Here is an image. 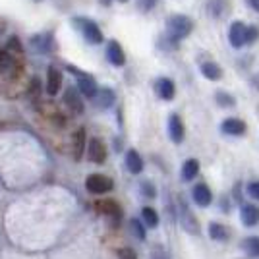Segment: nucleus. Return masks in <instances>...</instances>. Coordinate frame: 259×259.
Segmentation results:
<instances>
[{
  "mask_svg": "<svg viewBox=\"0 0 259 259\" xmlns=\"http://www.w3.org/2000/svg\"><path fill=\"white\" fill-rule=\"evenodd\" d=\"M126 166H128V170L132 174H140L141 170H143V159H141L140 153L130 149V151L126 153Z\"/></svg>",
  "mask_w": 259,
  "mask_h": 259,
  "instance_id": "dca6fc26",
  "label": "nucleus"
},
{
  "mask_svg": "<svg viewBox=\"0 0 259 259\" xmlns=\"http://www.w3.org/2000/svg\"><path fill=\"white\" fill-rule=\"evenodd\" d=\"M209 236L213 240H219V242H227L228 240V230L225 225L221 223H211L209 225Z\"/></svg>",
  "mask_w": 259,
  "mask_h": 259,
  "instance_id": "4be33fe9",
  "label": "nucleus"
},
{
  "mask_svg": "<svg viewBox=\"0 0 259 259\" xmlns=\"http://www.w3.org/2000/svg\"><path fill=\"white\" fill-rule=\"evenodd\" d=\"M35 2H43V0H35Z\"/></svg>",
  "mask_w": 259,
  "mask_h": 259,
  "instance_id": "4c0bfd02",
  "label": "nucleus"
},
{
  "mask_svg": "<svg viewBox=\"0 0 259 259\" xmlns=\"http://www.w3.org/2000/svg\"><path fill=\"white\" fill-rule=\"evenodd\" d=\"M107 58H108V62L112 66H116V68H122V66L126 64V54H124L118 41H110V43H108Z\"/></svg>",
  "mask_w": 259,
  "mask_h": 259,
  "instance_id": "6e6552de",
  "label": "nucleus"
},
{
  "mask_svg": "<svg viewBox=\"0 0 259 259\" xmlns=\"http://www.w3.org/2000/svg\"><path fill=\"white\" fill-rule=\"evenodd\" d=\"M99 209L105 213V215H110V217H120V207L116 201H110V199H105V201H101L99 203Z\"/></svg>",
  "mask_w": 259,
  "mask_h": 259,
  "instance_id": "b1692460",
  "label": "nucleus"
},
{
  "mask_svg": "<svg viewBox=\"0 0 259 259\" xmlns=\"http://www.w3.org/2000/svg\"><path fill=\"white\" fill-rule=\"evenodd\" d=\"M64 103H66V107L70 108L74 114H81V112L85 110V107H83V101L79 99V93H77V89H74V87L66 89Z\"/></svg>",
  "mask_w": 259,
  "mask_h": 259,
  "instance_id": "9d476101",
  "label": "nucleus"
},
{
  "mask_svg": "<svg viewBox=\"0 0 259 259\" xmlns=\"http://www.w3.org/2000/svg\"><path fill=\"white\" fill-rule=\"evenodd\" d=\"M155 2H157V0H138V6H140V10L149 12L153 6H155Z\"/></svg>",
  "mask_w": 259,
  "mask_h": 259,
  "instance_id": "c85d7f7f",
  "label": "nucleus"
},
{
  "mask_svg": "<svg viewBox=\"0 0 259 259\" xmlns=\"http://www.w3.org/2000/svg\"><path fill=\"white\" fill-rule=\"evenodd\" d=\"M95 105L99 108H108L114 105V91H110V89H101L97 91V95H95Z\"/></svg>",
  "mask_w": 259,
  "mask_h": 259,
  "instance_id": "a211bd4d",
  "label": "nucleus"
},
{
  "mask_svg": "<svg viewBox=\"0 0 259 259\" xmlns=\"http://www.w3.org/2000/svg\"><path fill=\"white\" fill-rule=\"evenodd\" d=\"M72 147H74V157L79 161L81 155H83V149H85V130L83 128H79L76 134H74V138H72Z\"/></svg>",
  "mask_w": 259,
  "mask_h": 259,
  "instance_id": "f3484780",
  "label": "nucleus"
},
{
  "mask_svg": "<svg viewBox=\"0 0 259 259\" xmlns=\"http://www.w3.org/2000/svg\"><path fill=\"white\" fill-rule=\"evenodd\" d=\"M37 91H39V79H37V77H35V79H33L31 81V87H29V93H35V95H37Z\"/></svg>",
  "mask_w": 259,
  "mask_h": 259,
  "instance_id": "473e14b6",
  "label": "nucleus"
},
{
  "mask_svg": "<svg viewBox=\"0 0 259 259\" xmlns=\"http://www.w3.org/2000/svg\"><path fill=\"white\" fill-rule=\"evenodd\" d=\"M118 2H128V0H118Z\"/></svg>",
  "mask_w": 259,
  "mask_h": 259,
  "instance_id": "e433bc0d",
  "label": "nucleus"
},
{
  "mask_svg": "<svg viewBox=\"0 0 259 259\" xmlns=\"http://www.w3.org/2000/svg\"><path fill=\"white\" fill-rule=\"evenodd\" d=\"M85 188L87 192H91V194L95 195L107 194V192L112 190V180L107 178L105 174H91V176H87Z\"/></svg>",
  "mask_w": 259,
  "mask_h": 259,
  "instance_id": "f03ea898",
  "label": "nucleus"
},
{
  "mask_svg": "<svg viewBox=\"0 0 259 259\" xmlns=\"http://www.w3.org/2000/svg\"><path fill=\"white\" fill-rule=\"evenodd\" d=\"M248 4L253 8L255 12H259V0H248Z\"/></svg>",
  "mask_w": 259,
  "mask_h": 259,
  "instance_id": "f704fd0d",
  "label": "nucleus"
},
{
  "mask_svg": "<svg viewBox=\"0 0 259 259\" xmlns=\"http://www.w3.org/2000/svg\"><path fill=\"white\" fill-rule=\"evenodd\" d=\"M130 225H132V230H134V234L140 238V240H145V228L141 227V223L138 219H132L130 221Z\"/></svg>",
  "mask_w": 259,
  "mask_h": 259,
  "instance_id": "a878e982",
  "label": "nucleus"
},
{
  "mask_svg": "<svg viewBox=\"0 0 259 259\" xmlns=\"http://www.w3.org/2000/svg\"><path fill=\"white\" fill-rule=\"evenodd\" d=\"M166 29L170 33V37L174 39H184V37H188L192 29H194V22L188 18V16H182V14H174L168 18V22H166Z\"/></svg>",
  "mask_w": 259,
  "mask_h": 259,
  "instance_id": "f257e3e1",
  "label": "nucleus"
},
{
  "mask_svg": "<svg viewBox=\"0 0 259 259\" xmlns=\"http://www.w3.org/2000/svg\"><path fill=\"white\" fill-rule=\"evenodd\" d=\"M99 2H101L103 6H110V2H112V0H99Z\"/></svg>",
  "mask_w": 259,
  "mask_h": 259,
  "instance_id": "c9c22d12",
  "label": "nucleus"
},
{
  "mask_svg": "<svg viewBox=\"0 0 259 259\" xmlns=\"http://www.w3.org/2000/svg\"><path fill=\"white\" fill-rule=\"evenodd\" d=\"M257 35H259V31H257V27H246V43H253L255 39H257Z\"/></svg>",
  "mask_w": 259,
  "mask_h": 259,
  "instance_id": "cd10ccee",
  "label": "nucleus"
},
{
  "mask_svg": "<svg viewBox=\"0 0 259 259\" xmlns=\"http://www.w3.org/2000/svg\"><path fill=\"white\" fill-rule=\"evenodd\" d=\"M248 192H249V195H251V197H255V199L259 201V182H251V184H249Z\"/></svg>",
  "mask_w": 259,
  "mask_h": 259,
  "instance_id": "c756f323",
  "label": "nucleus"
},
{
  "mask_svg": "<svg viewBox=\"0 0 259 259\" xmlns=\"http://www.w3.org/2000/svg\"><path fill=\"white\" fill-rule=\"evenodd\" d=\"M197 174H199V162H197V159H188L182 166V180L184 182L194 180Z\"/></svg>",
  "mask_w": 259,
  "mask_h": 259,
  "instance_id": "6ab92c4d",
  "label": "nucleus"
},
{
  "mask_svg": "<svg viewBox=\"0 0 259 259\" xmlns=\"http://www.w3.org/2000/svg\"><path fill=\"white\" fill-rule=\"evenodd\" d=\"M217 103H219L221 107H232V105H234V99L230 97L228 93L219 91V93H217Z\"/></svg>",
  "mask_w": 259,
  "mask_h": 259,
  "instance_id": "bb28decb",
  "label": "nucleus"
},
{
  "mask_svg": "<svg viewBox=\"0 0 259 259\" xmlns=\"http://www.w3.org/2000/svg\"><path fill=\"white\" fill-rule=\"evenodd\" d=\"M153 259H170V257H168V253H166V251H162V249H155V251H153Z\"/></svg>",
  "mask_w": 259,
  "mask_h": 259,
  "instance_id": "2f4dec72",
  "label": "nucleus"
},
{
  "mask_svg": "<svg viewBox=\"0 0 259 259\" xmlns=\"http://www.w3.org/2000/svg\"><path fill=\"white\" fill-rule=\"evenodd\" d=\"M180 207H182V209H180V221H182L184 230H186L188 234L197 236V234H199V223H197L195 215L192 213V209L186 205V203H182Z\"/></svg>",
  "mask_w": 259,
  "mask_h": 259,
  "instance_id": "39448f33",
  "label": "nucleus"
},
{
  "mask_svg": "<svg viewBox=\"0 0 259 259\" xmlns=\"http://www.w3.org/2000/svg\"><path fill=\"white\" fill-rule=\"evenodd\" d=\"M6 49H8V53L10 54H22L23 53V47L18 37H10V39H8V45H6Z\"/></svg>",
  "mask_w": 259,
  "mask_h": 259,
  "instance_id": "393cba45",
  "label": "nucleus"
},
{
  "mask_svg": "<svg viewBox=\"0 0 259 259\" xmlns=\"http://www.w3.org/2000/svg\"><path fill=\"white\" fill-rule=\"evenodd\" d=\"M168 136L174 143H182L184 141L186 130H184V122L180 120L178 114H170V118H168Z\"/></svg>",
  "mask_w": 259,
  "mask_h": 259,
  "instance_id": "1a4fd4ad",
  "label": "nucleus"
},
{
  "mask_svg": "<svg viewBox=\"0 0 259 259\" xmlns=\"http://www.w3.org/2000/svg\"><path fill=\"white\" fill-rule=\"evenodd\" d=\"M74 22L79 23L81 31H83V37H85L87 43L91 45H101L103 43V31L99 29V25L95 22H89V20H74Z\"/></svg>",
  "mask_w": 259,
  "mask_h": 259,
  "instance_id": "7ed1b4c3",
  "label": "nucleus"
},
{
  "mask_svg": "<svg viewBox=\"0 0 259 259\" xmlns=\"http://www.w3.org/2000/svg\"><path fill=\"white\" fill-rule=\"evenodd\" d=\"M221 130H223L227 136H244V134H246V124L238 118H227V120H223Z\"/></svg>",
  "mask_w": 259,
  "mask_h": 259,
  "instance_id": "4468645a",
  "label": "nucleus"
},
{
  "mask_svg": "<svg viewBox=\"0 0 259 259\" xmlns=\"http://www.w3.org/2000/svg\"><path fill=\"white\" fill-rule=\"evenodd\" d=\"M120 259H136V255H134V251H132V249H124V251H122V255H120Z\"/></svg>",
  "mask_w": 259,
  "mask_h": 259,
  "instance_id": "72a5a7b5",
  "label": "nucleus"
},
{
  "mask_svg": "<svg viewBox=\"0 0 259 259\" xmlns=\"http://www.w3.org/2000/svg\"><path fill=\"white\" fill-rule=\"evenodd\" d=\"M60 87H62V74H60V70L54 68V66H49V70H47L45 91H47L51 97H54V95L60 91Z\"/></svg>",
  "mask_w": 259,
  "mask_h": 259,
  "instance_id": "423d86ee",
  "label": "nucleus"
},
{
  "mask_svg": "<svg viewBox=\"0 0 259 259\" xmlns=\"http://www.w3.org/2000/svg\"><path fill=\"white\" fill-rule=\"evenodd\" d=\"M141 186H143V190H145V195H147V197H155V188H153L151 184L143 182Z\"/></svg>",
  "mask_w": 259,
  "mask_h": 259,
  "instance_id": "7c9ffc66",
  "label": "nucleus"
},
{
  "mask_svg": "<svg viewBox=\"0 0 259 259\" xmlns=\"http://www.w3.org/2000/svg\"><path fill=\"white\" fill-rule=\"evenodd\" d=\"M201 74H203L207 79L217 81V79H221V76H223V70H221V66L215 64V62H203V64H201Z\"/></svg>",
  "mask_w": 259,
  "mask_h": 259,
  "instance_id": "aec40b11",
  "label": "nucleus"
},
{
  "mask_svg": "<svg viewBox=\"0 0 259 259\" xmlns=\"http://www.w3.org/2000/svg\"><path fill=\"white\" fill-rule=\"evenodd\" d=\"M240 219L246 227H255L259 223V207L255 205H242L240 209Z\"/></svg>",
  "mask_w": 259,
  "mask_h": 259,
  "instance_id": "2eb2a0df",
  "label": "nucleus"
},
{
  "mask_svg": "<svg viewBox=\"0 0 259 259\" xmlns=\"http://www.w3.org/2000/svg\"><path fill=\"white\" fill-rule=\"evenodd\" d=\"M141 217H143V223H145L147 227L155 228L159 225V215H157V211L151 209V207H143V209H141Z\"/></svg>",
  "mask_w": 259,
  "mask_h": 259,
  "instance_id": "5701e85b",
  "label": "nucleus"
},
{
  "mask_svg": "<svg viewBox=\"0 0 259 259\" xmlns=\"http://www.w3.org/2000/svg\"><path fill=\"white\" fill-rule=\"evenodd\" d=\"M155 91H157V95H159L162 101H170V99L174 97V93H176V87H174L172 79L161 77V79H157V83H155Z\"/></svg>",
  "mask_w": 259,
  "mask_h": 259,
  "instance_id": "9b49d317",
  "label": "nucleus"
},
{
  "mask_svg": "<svg viewBox=\"0 0 259 259\" xmlns=\"http://www.w3.org/2000/svg\"><path fill=\"white\" fill-rule=\"evenodd\" d=\"M87 157H89V161L97 162V164H103L107 161V147L99 138H93L87 143Z\"/></svg>",
  "mask_w": 259,
  "mask_h": 259,
  "instance_id": "20e7f679",
  "label": "nucleus"
},
{
  "mask_svg": "<svg viewBox=\"0 0 259 259\" xmlns=\"http://www.w3.org/2000/svg\"><path fill=\"white\" fill-rule=\"evenodd\" d=\"M228 41L234 49H240L246 45V25L242 22H234L230 25V31H228Z\"/></svg>",
  "mask_w": 259,
  "mask_h": 259,
  "instance_id": "0eeeda50",
  "label": "nucleus"
},
{
  "mask_svg": "<svg viewBox=\"0 0 259 259\" xmlns=\"http://www.w3.org/2000/svg\"><path fill=\"white\" fill-rule=\"evenodd\" d=\"M77 85H79V93L87 99H93L97 95V83L91 76H85V74H79L77 77Z\"/></svg>",
  "mask_w": 259,
  "mask_h": 259,
  "instance_id": "f8f14e48",
  "label": "nucleus"
},
{
  "mask_svg": "<svg viewBox=\"0 0 259 259\" xmlns=\"http://www.w3.org/2000/svg\"><path fill=\"white\" fill-rule=\"evenodd\" d=\"M192 194H194V201L199 207H209L211 201H213V194H211V190H209L207 184H197Z\"/></svg>",
  "mask_w": 259,
  "mask_h": 259,
  "instance_id": "ddd939ff",
  "label": "nucleus"
},
{
  "mask_svg": "<svg viewBox=\"0 0 259 259\" xmlns=\"http://www.w3.org/2000/svg\"><path fill=\"white\" fill-rule=\"evenodd\" d=\"M240 246H242V249H244V253H248V255H251V257H259V238L257 236L244 238Z\"/></svg>",
  "mask_w": 259,
  "mask_h": 259,
  "instance_id": "412c9836",
  "label": "nucleus"
}]
</instances>
